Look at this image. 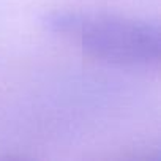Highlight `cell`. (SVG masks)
I'll list each match as a JSON object with an SVG mask.
<instances>
[{
  "label": "cell",
  "mask_w": 161,
  "mask_h": 161,
  "mask_svg": "<svg viewBox=\"0 0 161 161\" xmlns=\"http://www.w3.org/2000/svg\"><path fill=\"white\" fill-rule=\"evenodd\" d=\"M46 30L76 41L87 54L122 66L159 62L161 32L156 22L112 14L55 11L43 18Z\"/></svg>",
  "instance_id": "cell-1"
}]
</instances>
